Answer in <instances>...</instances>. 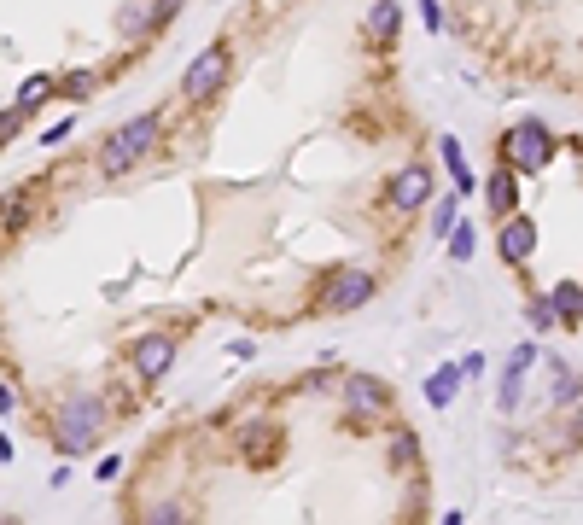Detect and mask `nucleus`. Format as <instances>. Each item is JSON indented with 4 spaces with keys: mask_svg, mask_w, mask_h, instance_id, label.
Masks as SVG:
<instances>
[{
    "mask_svg": "<svg viewBox=\"0 0 583 525\" xmlns=\"http://www.w3.org/2000/svg\"><path fill=\"white\" fill-rule=\"evenodd\" d=\"M368 298H374V275H368V269H344V275L327 280L321 310H327V315H344V310H362Z\"/></svg>",
    "mask_w": 583,
    "mask_h": 525,
    "instance_id": "5",
    "label": "nucleus"
},
{
    "mask_svg": "<svg viewBox=\"0 0 583 525\" xmlns=\"http://www.w3.org/2000/svg\"><path fill=\"white\" fill-rule=\"evenodd\" d=\"M362 35H368V47H385V41L397 35V6H391V0H379L374 12H368V24H362Z\"/></svg>",
    "mask_w": 583,
    "mask_h": 525,
    "instance_id": "14",
    "label": "nucleus"
},
{
    "mask_svg": "<svg viewBox=\"0 0 583 525\" xmlns=\"http://www.w3.org/2000/svg\"><path fill=\"white\" fill-rule=\"evenodd\" d=\"M455 205H461V187H455V193H444V199H438V210H432V234H438V240H449V234H455Z\"/></svg>",
    "mask_w": 583,
    "mask_h": 525,
    "instance_id": "18",
    "label": "nucleus"
},
{
    "mask_svg": "<svg viewBox=\"0 0 583 525\" xmlns=\"http://www.w3.org/2000/svg\"><path fill=\"white\" fill-rule=\"evenodd\" d=\"M461 380H467V374L444 362V368H438V374L426 380V403H432V409H449V403H455V391H461Z\"/></svg>",
    "mask_w": 583,
    "mask_h": 525,
    "instance_id": "13",
    "label": "nucleus"
},
{
    "mask_svg": "<svg viewBox=\"0 0 583 525\" xmlns=\"http://www.w3.org/2000/svg\"><path fill=\"white\" fill-rule=\"evenodd\" d=\"M280 455V420H251L245 426V461H275Z\"/></svg>",
    "mask_w": 583,
    "mask_h": 525,
    "instance_id": "10",
    "label": "nucleus"
},
{
    "mask_svg": "<svg viewBox=\"0 0 583 525\" xmlns=\"http://www.w3.org/2000/svg\"><path fill=\"white\" fill-rule=\"evenodd\" d=\"M426 199H432V170L426 164H409V170L391 175V205L397 210H420Z\"/></svg>",
    "mask_w": 583,
    "mask_h": 525,
    "instance_id": "7",
    "label": "nucleus"
},
{
    "mask_svg": "<svg viewBox=\"0 0 583 525\" xmlns=\"http://www.w3.org/2000/svg\"><path fill=\"white\" fill-rule=\"evenodd\" d=\"M391 455H397L403 467H414V438H409V432H397V444H391Z\"/></svg>",
    "mask_w": 583,
    "mask_h": 525,
    "instance_id": "23",
    "label": "nucleus"
},
{
    "mask_svg": "<svg viewBox=\"0 0 583 525\" xmlns=\"http://www.w3.org/2000/svg\"><path fill=\"white\" fill-rule=\"evenodd\" d=\"M473 245H479V234H473L467 222H455V234H449V257H455V263H467V257H473Z\"/></svg>",
    "mask_w": 583,
    "mask_h": 525,
    "instance_id": "20",
    "label": "nucleus"
},
{
    "mask_svg": "<svg viewBox=\"0 0 583 525\" xmlns=\"http://www.w3.org/2000/svg\"><path fill=\"white\" fill-rule=\"evenodd\" d=\"M222 82H228V47H210V53H199V59L187 65V76H181V100L187 105H210Z\"/></svg>",
    "mask_w": 583,
    "mask_h": 525,
    "instance_id": "3",
    "label": "nucleus"
},
{
    "mask_svg": "<svg viewBox=\"0 0 583 525\" xmlns=\"http://www.w3.org/2000/svg\"><path fill=\"white\" fill-rule=\"evenodd\" d=\"M158 140H164V117H158V111H140V117H129V123H123L117 135L105 140L100 170H105V175H123L129 164H135V158H146V152H152Z\"/></svg>",
    "mask_w": 583,
    "mask_h": 525,
    "instance_id": "1",
    "label": "nucleus"
},
{
    "mask_svg": "<svg viewBox=\"0 0 583 525\" xmlns=\"http://www.w3.org/2000/svg\"><path fill=\"white\" fill-rule=\"evenodd\" d=\"M47 88H53V76H30V82L18 88V105H35L41 94H47Z\"/></svg>",
    "mask_w": 583,
    "mask_h": 525,
    "instance_id": "21",
    "label": "nucleus"
},
{
    "mask_svg": "<svg viewBox=\"0 0 583 525\" xmlns=\"http://www.w3.org/2000/svg\"><path fill=\"white\" fill-rule=\"evenodd\" d=\"M152 24H158V6H152V0H135V6L117 12V35H123V41H140Z\"/></svg>",
    "mask_w": 583,
    "mask_h": 525,
    "instance_id": "12",
    "label": "nucleus"
},
{
    "mask_svg": "<svg viewBox=\"0 0 583 525\" xmlns=\"http://www.w3.org/2000/svg\"><path fill=\"white\" fill-rule=\"evenodd\" d=\"M344 403H350L356 415H379V409H391V391H385L374 374H350V380H344Z\"/></svg>",
    "mask_w": 583,
    "mask_h": 525,
    "instance_id": "9",
    "label": "nucleus"
},
{
    "mask_svg": "<svg viewBox=\"0 0 583 525\" xmlns=\"http://www.w3.org/2000/svg\"><path fill=\"white\" fill-rule=\"evenodd\" d=\"M531 362H537V345H519L508 356V368H502V391H496V403L502 409H519V397H525V374H531Z\"/></svg>",
    "mask_w": 583,
    "mask_h": 525,
    "instance_id": "8",
    "label": "nucleus"
},
{
    "mask_svg": "<svg viewBox=\"0 0 583 525\" xmlns=\"http://www.w3.org/2000/svg\"><path fill=\"white\" fill-rule=\"evenodd\" d=\"M152 6H158V24H170L175 12H181V0H152Z\"/></svg>",
    "mask_w": 583,
    "mask_h": 525,
    "instance_id": "26",
    "label": "nucleus"
},
{
    "mask_svg": "<svg viewBox=\"0 0 583 525\" xmlns=\"http://www.w3.org/2000/svg\"><path fill=\"white\" fill-rule=\"evenodd\" d=\"M554 304H560V321H566V327H578L583 321V286L578 280H560V286H554Z\"/></svg>",
    "mask_w": 583,
    "mask_h": 525,
    "instance_id": "16",
    "label": "nucleus"
},
{
    "mask_svg": "<svg viewBox=\"0 0 583 525\" xmlns=\"http://www.w3.org/2000/svg\"><path fill=\"white\" fill-rule=\"evenodd\" d=\"M502 152H508V164H514V170H543V164L554 158V140H549L543 123H514L508 140H502Z\"/></svg>",
    "mask_w": 583,
    "mask_h": 525,
    "instance_id": "4",
    "label": "nucleus"
},
{
    "mask_svg": "<svg viewBox=\"0 0 583 525\" xmlns=\"http://www.w3.org/2000/svg\"><path fill=\"white\" fill-rule=\"evenodd\" d=\"M525 321H531L537 333H549L554 321H560V304H554V298H531V304H525Z\"/></svg>",
    "mask_w": 583,
    "mask_h": 525,
    "instance_id": "19",
    "label": "nucleus"
},
{
    "mask_svg": "<svg viewBox=\"0 0 583 525\" xmlns=\"http://www.w3.org/2000/svg\"><path fill=\"white\" fill-rule=\"evenodd\" d=\"M502 257H508V263H525V257H531V251H537V222H531V216H514V222H508V228H502Z\"/></svg>",
    "mask_w": 583,
    "mask_h": 525,
    "instance_id": "11",
    "label": "nucleus"
},
{
    "mask_svg": "<svg viewBox=\"0 0 583 525\" xmlns=\"http://www.w3.org/2000/svg\"><path fill=\"white\" fill-rule=\"evenodd\" d=\"M65 94H76V100H88V94H94V76H88V70H76V76H65Z\"/></svg>",
    "mask_w": 583,
    "mask_h": 525,
    "instance_id": "22",
    "label": "nucleus"
},
{
    "mask_svg": "<svg viewBox=\"0 0 583 525\" xmlns=\"http://www.w3.org/2000/svg\"><path fill=\"white\" fill-rule=\"evenodd\" d=\"M129 362H135L140 380H164L175 362V339L170 333H140L135 345H129Z\"/></svg>",
    "mask_w": 583,
    "mask_h": 525,
    "instance_id": "6",
    "label": "nucleus"
},
{
    "mask_svg": "<svg viewBox=\"0 0 583 525\" xmlns=\"http://www.w3.org/2000/svg\"><path fill=\"white\" fill-rule=\"evenodd\" d=\"M100 420H105L100 397H70L65 409H59V444H65L70 455H82L100 438Z\"/></svg>",
    "mask_w": 583,
    "mask_h": 525,
    "instance_id": "2",
    "label": "nucleus"
},
{
    "mask_svg": "<svg viewBox=\"0 0 583 525\" xmlns=\"http://www.w3.org/2000/svg\"><path fill=\"white\" fill-rule=\"evenodd\" d=\"M444 164H449V175H455V187L473 193V175H467V158H461V140L455 135H444Z\"/></svg>",
    "mask_w": 583,
    "mask_h": 525,
    "instance_id": "17",
    "label": "nucleus"
},
{
    "mask_svg": "<svg viewBox=\"0 0 583 525\" xmlns=\"http://www.w3.org/2000/svg\"><path fill=\"white\" fill-rule=\"evenodd\" d=\"M420 6H426V30L438 35V30H444V12H438V0H420Z\"/></svg>",
    "mask_w": 583,
    "mask_h": 525,
    "instance_id": "25",
    "label": "nucleus"
},
{
    "mask_svg": "<svg viewBox=\"0 0 583 525\" xmlns=\"http://www.w3.org/2000/svg\"><path fill=\"white\" fill-rule=\"evenodd\" d=\"M484 199H490V216H508V210H514V164H508V170H496L490 175V187H484Z\"/></svg>",
    "mask_w": 583,
    "mask_h": 525,
    "instance_id": "15",
    "label": "nucleus"
},
{
    "mask_svg": "<svg viewBox=\"0 0 583 525\" xmlns=\"http://www.w3.org/2000/svg\"><path fill=\"white\" fill-rule=\"evenodd\" d=\"M117 473H123V461H117V455H105V461H100V473H94V479H100V485H117Z\"/></svg>",
    "mask_w": 583,
    "mask_h": 525,
    "instance_id": "24",
    "label": "nucleus"
}]
</instances>
